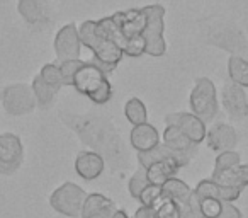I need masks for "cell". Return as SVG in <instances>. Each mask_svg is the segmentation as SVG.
I'll use <instances>...</instances> for the list:
<instances>
[{"mask_svg": "<svg viewBox=\"0 0 248 218\" xmlns=\"http://www.w3.org/2000/svg\"><path fill=\"white\" fill-rule=\"evenodd\" d=\"M209 43H213V45L219 46L223 50H228V51L234 53V55H236V51L245 48L243 36L234 28H224L219 29V31H214L209 36Z\"/></svg>", "mask_w": 248, "mask_h": 218, "instance_id": "18", "label": "cell"}, {"mask_svg": "<svg viewBox=\"0 0 248 218\" xmlns=\"http://www.w3.org/2000/svg\"><path fill=\"white\" fill-rule=\"evenodd\" d=\"M238 164H241L240 153L234 152V150H226V152L217 153L213 172H223V170L233 169V167L238 166Z\"/></svg>", "mask_w": 248, "mask_h": 218, "instance_id": "30", "label": "cell"}, {"mask_svg": "<svg viewBox=\"0 0 248 218\" xmlns=\"http://www.w3.org/2000/svg\"><path fill=\"white\" fill-rule=\"evenodd\" d=\"M221 104L228 116L233 119H245L248 116V97L243 87L226 82L221 90Z\"/></svg>", "mask_w": 248, "mask_h": 218, "instance_id": "9", "label": "cell"}, {"mask_svg": "<svg viewBox=\"0 0 248 218\" xmlns=\"http://www.w3.org/2000/svg\"><path fill=\"white\" fill-rule=\"evenodd\" d=\"M206 145L211 150L221 153L226 152V150H234L238 143V133L228 123H214L209 130L206 132Z\"/></svg>", "mask_w": 248, "mask_h": 218, "instance_id": "10", "label": "cell"}, {"mask_svg": "<svg viewBox=\"0 0 248 218\" xmlns=\"http://www.w3.org/2000/svg\"><path fill=\"white\" fill-rule=\"evenodd\" d=\"M104 167H106L104 157L93 150H83L75 159L77 174L85 181H93L100 177V174L104 172Z\"/></svg>", "mask_w": 248, "mask_h": 218, "instance_id": "13", "label": "cell"}, {"mask_svg": "<svg viewBox=\"0 0 248 218\" xmlns=\"http://www.w3.org/2000/svg\"><path fill=\"white\" fill-rule=\"evenodd\" d=\"M148 184L150 183H148V179H146V170L143 169V167H138V170H136L131 179H129V184H128L129 194H131L135 200H138L141 191L145 189Z\"/></svg>", "mask_w": 248, "mask_h": 218, "instance_id": "32", "label": "cell"}, {"mask_svg": "<svg viewBox=\"0 0 248 218\" xmlns=\"http://www.w3.org/2000/svg\"><path fill=\"white\" fill-rule=\"evenodd\" d=\"M165 126H173L179 132H182L196 145L206 140V123L192 113H170L165 116Z\"/></svg>", "mask_w": 248, "mask_h": 218, "instance_id": "7", "label": "cell"}, {"mask_svg": "<svg viewBox=\"0 0 248 218\" xmlns=\"http://www.w3.org/2000/svg\"><path fill=\"white\" fill-rule=\"evenodd\" d=\"M129 140H131V145L136 152H148V150L155 149L156 145H160L158 130L150 123L133 126Z\"/></svg>", "mask_w": 248, "mask_h": 218, "instance_id": "15", "label": "cell"}, {"mask_svg": "<svg viewBox=\"0 0 248 218\" xmlns=\"http://www.w3.org/2000/svg\"><path fill=\"white\" fill-rule=\"evenodd\" d=\"M162 193H163V191H162V187H160V186H155V184H148V186H146L145 189L141 191V194H140V198H138L140 206L150 208L153 203H155V200Z\"/></svg>", "mask_w": 248, "mask_h": 218, "instance_id": "35", "label": "cell"}, {"mask_svg": "<svg viewBox=\"0 0 248 218\" xmlns=\"http://www.w3.org/2000/svg\"><path fill=\"white\" fill-rule=\"evenodd\" d=\"M196 201L201 218H217L224 206V203L219 198H196Z\"/></svg>", "mask_w": 248, "mask_h": 218, "instance_id": "28", "label": "cell"}, {"mask_svg": "<svg viewBox=\"0 0 248 218\" xmlns=\"http://www.w3.org/2000/svg\"><path fill=\"white\" fill-rule=\"evenodd\" d=\"M123 56H124L123 50L117 45H114V43L106 41V39H104L102 45L93 51V58H95L97 62L106 63V65L112 67V68H117V65L121 63Z\"/></svg>", "mask_w": 248, "mask_h": 218, "instance_id": "23", "label": "cell"}, {"mask_svg": "<svg viewBox=\"0 0 248 218\" xmlns=\"http://www.w3.org/2000/svg\"><path fill=\"white\" fill-rule=\"evenodd\" d=\"M146 53V43L143 36H136V38L128 39V46L124 50V55L131 56V58H138Z\"/></svg>", "mask_w": 248, "mask_h": 218, "instance_id": "34", "label": "cell"}, {"mask_svg": "<svg viewBox=\"0 0 248 218\" xmlns=\"http://www.w3.org/2000/svg\"><path fill=\"white\" fill-rule=\"evenodd\" d=\"M112 21L117 24L124 36L128 39L143 36L146 28V14L143 9H128V11H119L110 14Z\"/></svg>", "mask_w": 248, "mask_h": 218, "instance_id": "11", "label": "cell"}, {"mask_svg": "<svg viewBox=\"0 0 248 218\" xmlns=\"http://www.w3.org/2000/svg\"><path fill=\"white\" fill-rule=\"evenodd\" d=\"M24 159L22 142L14 133H0V176H12Z\"/></svg>", "mask_w": 248, "mask_h": 218, "instance_id": "5", "label": "cell"}, {"mask_svg": "<svg viewBox=\"0 0 248 218\" xmlns=\"http://www.w3.org/2000/svg\"><path fill=\"white\" fill-rule=\"evenodd\" d=\"M124 116H126V119H128L133 126L148 123V111H146V106L143 104V101L138 99V97H131L128 102L124 104Z\"/></svg>", "mask_w": 248, "mask_h": 218, "instance_id": "26", "label": "cell"}, {"mask_svg": "<svg viewBox=\"0 0 248 218\" xmlns=\"http://www.w3.org/2000/svg\"><path fill=\"white\" fill-rule=\"evenodd\" d=\"M194 196L196 198H219V184L216 181L202 179L194 187Z\"/></svg>", "mask_w": 248, "mask_h": 218, "instance_id": "33", "label": "cell"}, {"mask_svg": "<svg viewBox=\"0 0 248 218\" xmlns=\"http://www.w3.org/2000/svg\"><path fill=\"white\" fill-rule=\"evenodd\" d=\"M146 14V28L143 38L146 43V53L150 56H163L167 53L165 41V7L160 4H152L143 7Z\"/></svg>", "mask_w": 248, "mask_h": 218, "instance_id": "2", "label": "cell"}, {"mask_svg": "<svg viewBox=\"0 0 248 218\" xmlns=\"http://www.w3.org/2000/svg\"><path fill=\"white\" fill-rule=\"evenodd\" d=\"M87 193L75 183H65L49 196V204L55 211L68 218H80Z\"/></svg>", "mask_w": 248, "mask_h": 218, "instance_id": "4", "label": "cell"}, {"mask_svg": "<svg viewBox=\"0 0 248 218\" xmlns=\"http://www.w3.org/2000/svg\"><path fill=\"white\" fill-rule=\"evenodd\" d=\"M163 159H173L175 160L173 153L170 152V149L165 145V143H160V145H156L155 149L148 150V152H138V164H140V167H143V169L148 167L150 164L158 162V160H163Z\"/></svg>", "mask_w": 248, "mask_h": 218, "instance_id": "27", "label": "cell"}, {"mask_svg": "<svg viewBox=\"0 0 248 218\" xmlns=\"http://www.w3.org/2000/svg\"><path fill=\"white\" fill-rule=\"evenodd\" d=\"M116 204L112 200L106 198L104 194L92 193L87 194L82 206V215L80 218H110L116 213Z\"/></svg>", "mask_w": 248, "mask_h": 218, "instance_id": "14", "label": "cell"}, {"mask_svg": "<svg viewBox=\"0 0 248 218\" xmlns=\"http://www.w3.org/2000/svg\"><path fill=\"white\" fill-rule=\"evenodd\" d=\"M17 11L29 26H41L46 22V7L43 0H19Z\"/></svg>", "mask_w": 248, "mask_h": 218, "instance_id": "19", "label": "cell"}, {"mask_svg": "<svg viewBox=\"0 0 248 218\" xmlns=\"http://www.w3.org/2000/svg\"><path fill=\"white\" fill-rule=\"evenodd\" d=\"M133 218H156L155 213H153L152 208H146V206H140L138 210L135 211Z\"/></svg>", "mask_w": 248, "mask_h": 218, "instance_id": "38", "label": "cell"}, {"mask_svg": "<svg viewBox=\"0 0 248 218\" xmlns=\"http://www.w3.org/2000/svg\"><path fill=\"white\" fill-rule=\"evenodd\" d=\"M78 38L82 46L89 48L90 51H95L100 45H102V36H100L99 29H97V21H85L78 26Z\"/></svg>", "mask_w": 248, "mask_h": 218, "instance_id": "24", "label": "cell"}, {"mask_svg": "<svg viewBox=\"0 0 248 218\" xmlns=\"http://www.w3.org/2000/svg\"><path fill=\"white\" fill-rule=\"evenodd\" d=\"M163 142L170 149V152L173 153L177 164L180 166V169L186 166H189L190 160L196 157L197 153V145L194 142H190L182 132H179L173 126H165L163 130Z\"/></svg>", "mask_w": 248, "mask_h": 218, "instance_id": "6", "label": "cell"}, {"mask_svg": "<svg viewBox=\"0 0 248 218\" xmlns=\"http://www.w3.org/2000/svg\"><path fill=\"white\" fill-rule=\"evenodd\" d=\"M31 87H32V92H34V97H36V104H38L39 109H49V107L55 104L56 96H58L60 90H56V89H53L51 85H48L39 75H36L34 79H32Z\"/></svg>", "mask_w": 248, "mask_h": 218, "instance_id": "20", "label": "cell"}, {"mask_svg": "<svg viewBox=\"0 0 248 218\" xmlns=\"http://www.w3.org/2000/svg\"><path fill=\"white\" fill-rule=\"evenodd\" d=\"M211 179L216 181L219 186H231L243 191L248 186V164H238L233 169L213 172Z\"/></svg>", "mask_w": 248, "mask_h": 218, "instance_id": "17", "label": "cell"}, {"mask_svg": "<svg viewBox=\"0 0 248 218\" xmlns=\"http://www.w3.org/2000/svg\"><path fill=\"white\" fill-rule=\"evenodd\" d=\"M53 48L56 53V60L60 63L66 60H78L82 43L78 38V28L75 24H65L55 36Z\"/></svg>", "mask_w": 248, "mask_h": 218, "instance_id": "8", "label": "cell"}, {"mask_svg": "<svg viewBox=\"0 0 248 218\" xmlns=\"http://www.w3.org/2000/svg\"><path fill=\"white\" fill-rule=\"evenodd\" d=\"M0 102L5 113L11 116H24L38 107L32 87L29 84H11L4 87L0 94Z\"/></svg>", "mask_w": 248, "mask_h": 218, "instance_id": "3", "label": "cell"}, {"mask_svg": "<svg viewBox=\"0 0 248 218\" xmlns=\"http://www.w3.org/2000/svg\"><path fill=\"white\" fill-rule=\"evenodd\" d=\"M228 75L233 84L248 89V60L240 55H231L228 58Z\"/></svg>", "mask_w": 248, "mask_h": 218, "instance_id": "22", "label": "cell"}, {"mask_svg": "<svg viewBox=\"0 0 248 218\" xmlns=\"http://www.w3.org/2000/svg\"><path fill=\"white\" fill-rule=\"evenodd\" d=\"M162 191L163 194L172 198L175 203H179V206H186L192 198V189L179 177H172L170 181H167L162 186Z\"/></svg>", "mask_w": 248, "mask_h": 218, "instance_id": "21", "label": "cell"}, {"mask_svg": "<svg viewBox=\"0 0 248 218\" xmlns=\"http://www.w3.org/2000/svg\"><path fill=\"white\" fill-rule=\"evenodd\" d=\"M182 218H184V217H182Z\"/></svg>", "mask_w": 248, "mask_h": 218, "instance_id": "40", "label": "cell"}, {"mask_svg": "<svg viewBox=\"0 0 248 218\" xmlns=\"http://www.w3.org/2000/svg\"><path fill=\"white\" fill-rule=\"evenodd\" d=\"M192 115H196L204 123H211L219 113V101H217V90L213 80L207 77H199L190 90L189 97Z\"/></svg>", "mask_w": 248, "mask_h": 218, "instance_id": "1", "label": "cell"}, {"mask_svg": "<svg viewBox=\"0 0 248 218\" xmlns=\"http://www.w3.org/2000/svg\"><path fill=\"white\" fill-rule=\"evenodd\" d=\"M217 218H243V215L233 203H224L223 211Z\"/></svg>", "mask_w": 248, "mask_h": 218, "instance_id": "37", "label": "cell"}, {"mask_svg": "<svg viewBox=\"0 0 248 218\" xmlns=\"http://www.w3.org/2000/svg\"><path fill=\"white\" fill-rule=\"evenodd\" d=\"M83 60L78 58V60H66V62H62L58 63L60 65V72H62V77H63V85H73V79H75L77 72L82 68L83 65Z\"/></svg>", "mask_w": 248, "mask_h": 218, "instance_id": "31", "label": "cell"}, {"mask_svg": "<svg viewBox=\"0 0 248 218\" xmlns=\"http://www.w3.org/2000/svg\"><path fill=\"white\" fill-rule=\"evenodd\" d=\"M110 218H129V217H128V213H126V211H123V210H116V213H114Z\"/></svg>", "mask_w": 248, "mask_h": 218, "instance_id": "39", "label": "cell"}, {"mask_svg": "<svg viewBox=\"0 0 248 218\" xmlns=\"http://www.w3.org/2000/svg\"><path fill=\"white\" fill-rule=\"evenodd\" d=\"M39 77H41L48 85H51L53 89L60 90L63 87V77H62V72H60L58 63H46V65H43L41 72H39Z\"/></svg>", "mask_w": 248, "mask_h": 218, "instance_id": "29", "label": "cell"}, {"mask_svg": "<svg viewBox=\"0 0 248 218\" xmlns=\"http://www.w3.org/2000/svg\"><path fill=\"white\" fill-rule=\"evenodd\" d=\"M241 189L231 186H219V200L223 203H234L240 198Z\"/></svg>", "mask_w": 248, "mask_h": 218, "instance_id": "36", "label": "cell"}, {"mask_svg": "<svg viewBox=\"0 0 248 218\" xmlns=\"http://www.w3.org/2000/svg\"><path fill=\"white\" fill-rule=\"evenodd\" d=\"M107 80H109V77H107L106 73L100 72L93 63L85 62L82 65V68L77 72L75 79H73V87L77 89V92L90 97L99 87H102Z\"/></svg>", "mask_w": 248, "mask_h": 218, "instance_id": "12", "label": "cell"}, {"mask_svg": "<svg viewBox=\"0 0 248 218\" xmlns=\"http://www.w3.org/2000/svg\"><path fill=\"white\" fill-rule=\"evenodd\" d=\"M146 170V179L150 184L162 187L167 181H170L172 177H177L180 170V166L173 159H163L158 162L150 164L148 167H145Z\"/></svg>", "mask_w": 248, "mask_h": 218, "instance_id": "16", "label": "cell"}, {"mask_svg": "<svg viewBox=\"0 0 248 218\" xmlns=\"http://www.w3.org/2000/svg\"><path fill=\"white\" fill-rule=\"evenodd\" d=\"M153 210L156 218H182V210H180L179 203L169 198L167 194H160L155 200V203L150 206Z\"/></svg>", "mask_w": 248, "mask_h": 218, "instance_id": "25", "label": "cell"}]
</instances>
